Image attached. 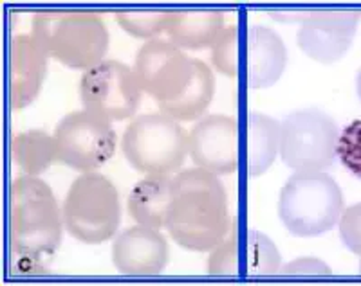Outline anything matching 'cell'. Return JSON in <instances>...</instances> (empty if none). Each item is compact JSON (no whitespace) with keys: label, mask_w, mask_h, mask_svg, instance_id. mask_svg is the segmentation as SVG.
<instances>
[{"label":"cell","mask_w":361,"mask_h":286,"mask_svg":"<svg viewBox=\"0 0 361 286\" xmlns=\"http://www.w3.org/2000/svg\"><path fill=\"white\" fill-rule=\"evenodd\" d=\"M188 153L197 168L215 175H231L240 162V126L224 114L201 117L188 135Z\"/></svg>","instance_id":"obj_11"},{"label":"cell","mask_w":361,"mask_h":286,"mask_svg":"<svg viewBox=\"0 0 361 286\" xmlns=\"http://www.w3.org/2000/svg\"><path fill=\"white\" fill-rule=\"evenodd\" d=\"M288 49L282 38L266 25H250L244 40V76L253 90L269 89L282 78Z\"/></svg>","instance_id":"obj_15"},{"label":"cell","mask_w":361,"mask_h":286,"mask_svg":"<svg viewBox=\"0 0 361 286\" xmlns=\"http://www.w3.org/2000/svg\"><path fill=\"white\" fill-rule=\"evenodd\" d=\"M140 83L134 70L118 60H105L85 70L80 79V101L107 121H125L135 114L141 101Z\"/></svg>","instance_id":"obj_9"},{"label":"cell","mask_w":361,"mask_h":286,"mask_svg":"<svg viewBox=\"0 0 361 286\" xmlns=\"http://www.w3.org/2000/svg\"><path fill=\"white\" fill-rule=\"evenodd\" d=\"M170 175H147L132 188L128 195V213L135 223L161 230L166 221L170 197H172Z\"/></svg>","instance_id":"obj_17"},{"label":"cell","mask_w":361,"mask_h":286,"mask_svg":"<svg viewBox=\"0 0 361 286\" xmlns=\"http://www.w3.org/2000/svg\"><path fill=\"white\" fill-rule=\"evenodd\" d=\"M62 214L74 240L87 245L109 242L121 221L118 189L102 173H82L63 198Z\"/></svg>","instance_id":"obj_5"},{"label":"cell","mask_w":361,"mask_h":286,"mask_svg":"<svg viewBox=\"0 0 361 286\" xmlns=\"http://www.w3.org/2000/svg\"><path fill=\"white\" fill-rule=\"evenodd\" d=\"M58 160L76 171L89 173L107 164L116 152L111 121L89 110L67 114L54 130Z\"/></svg>","instance_id":"obj_8"},{"label":"cell","mask_w":361,"mask_h":286,"mask_svg":"<svg viewBox=\"0 0 361 286\" xmlns=\"http://www.w3.org/2000/svg\"><path fill=\"white\" fill-rule=\"evenodd\" d=\"M360 18L356 11L305 13L296 34L298 47L318 63L340 62L353 45Z\"/></svg>","instance_id":"obj_12"},{"label":"cell","mask_w":361,"mask_h":286,"mask_svg":"<svg viewBox=\"0 0 361 286\" xmlns=\"http://www.w3.org/2000/svg\"><path fill=\"white\" fill-rule=\"evenodd\" d=\"M336 155L345 168L361 178V121H353L338 139Z\"/></svg>","instance_id":"obj_25"},{"label":"cell","mask_w":361,"mask_h":286,"mask_svg":"<svg viewBox=\"0 0 361 286\" xmlns=\"http://www.w3.org/2000/svg\"><path fill=\"white\" fill-rule=\"evenodd\" d=\"M208 274L219 278H235L243 274V233L233 221L228 236L209 250Z\"/></svg>","instance_id":"obj_23"},{"label":"cell","mask_w":361,"mask_h":286,"mask_svg":"<svg viewBox=\"0 0 361 286\" xmlns=\"http://www.w3.org/2000/svg\"><path fill=\"white\" fill-rule=\"evenodd\" d=\"M192 60L172 41L157 38L141 45L132 70L141 90L161 107L179 98L186 89L193 72Z\"/></svg>","instance_id":"obj_10"},{"label":"cell","mask_w":361,"mask_h":286,"mask_svg":"<svg viewBox=\"0 0 361 286\" xmlns=\"http://www.w3.org/2000/svg\"><path fill=\"white\" fill-rule=\"evenodd\" d=\"M62 209L38 176H18L9 191V242L17 256H47L62 245Z\"/></svg>","instance_id":"obj_2"},{"label":"cell","mask_w":361,"mask_h":286,"mask_svg":"<svg viewBox=\"0 0 361 286\" xmlns=\"http://www.w3.org/2000/svg\"><path fill=\"white\" fill-rule=\"evenodd\" d=\"M172 11H121L116 13V22L125 33L140 40H157L166 33Z\"/></svg>","instance_id":"obj_24"},{"label":"cell","mask_w":361,"mask_h":286,"mask_svg":"<svg viewBox=\"0 0 361 286\" xmlns=\"http://www.w3.org/2000/svg\"><path fill=\"white\" fill-rule=\"evenodd\" d=\"M209 58L212 65L221 74L228 78L237 79L244 69V47H243V33H240V24L233 22L228 24L221 31L217 40L209 47Z\"/></svg>","instance_id":"obj_22"},{"label":"cell","mask_w":361,"mask_h":286,"mask_svg":"<svg viewBox=\"0 0 361 286\" xmlns=\"http://www.w3.org/2000/svg\"><path fill=\"white\" fill-rule=\"evenodd\" d=\"M280 150V123L260 112L246 115V171L260 176L273 166Z\"/></svg>","instance_id":"obj_18"},{"label":"cell","mask_w":361,"mask_h":286,"mask_svg":"<svg viewBox=\"0 0 361 286\" xmlns=\"http://www.w3.org/2000/svg\"><path fill=\"white\" fill-rule=\"evenodd\" d=\"M282 268V256L275 242L257 229H250L243 240V274L273 275Z\"/></svg>","instance_id":"obj_21"},{"label":"cell","mask_w":361,"mask_h":286,"mask_svg":"<svg viewBox=\"0 0 361 286\" xmlns=\"http://www.w3.org/2000/svg\"><path fill=\"white\" fill-rule=\"evenodd\" d=\"M111 256L121 274L156 275L164 270L170 252L159 230L137 223L116 236Z\"/></svg>","instance_id":"obj_13"},{"label":"cell","mask_w":361,"mask_h":286,"mask_svg":"<svg viewBox=\"0 0 361 286\" xmlns=\"http://www.w3.org/2000/svg\"><path fill=\"white\" fill-rule=\"evenodd\" d=\"M283 275H331V268L318 258H298L280 268Z\"/></svg>","instance_id":"obj_27"},{"label":"cell","mask_w":361,"mask_h":286,"mask_svg":"<svg viewBox=\"0 0 361 286\" xmlns=\"http://www.w3.org/2000/svg\"><path fill=\"white\" fill-rule=\"evenodd\" d=\"M343 213V195L336 180L324 171H296L279 195V216L298 238L329 233Z\"/></svg>","instance_id":"obj_4"},{"label":"cell","mask_w":361,"mask_h":286,"mask_svg":"<svg viewBox=\"0 0 361 286\" xmlns=\"http://www.w3.org/2000/svg\"><path fill=\"white\" fill-rule=\"evenodd\" d=\"M224 27L221 11H172L164 34L179 49L199 51L212 47Z\"/></svg>","instance_id":"obj_16"},{"label":"cell","mask_w":361,"mask_h":286,"mask_svg":"<svg viewBox=\"0 0 361 286\" xmlns=\"http://www.w3.org/2000/svg\"><path fill=\"white\" fill-rule=\"evenodd\" d=\"M11 155L24 176H37L58 160L54 135L44 130L20 131L11 141Z\"/></svg>","instance_id":"obj_20"},{"label":"cell","mask_w":361,"mask_h":286,"mask_svg":"<svg viewBox=\"0 0 361 286\" xmlns=\"http://www.w3.org/2000/svg\"><path fill=\"white\" fill-rule=\"evenodd\" d=\"M356 92H357V98L361 101V69L357 70V78H356Z\"/></svg>","instance_id":"obj_28"},{"label":"cell","mask_w":361,"mask_h":286,"mask_svg":"<svg viewBox=\"0 0 361 286\" xmlns=\"http://www.w3.org/2000/svg\"><path fill=\"white\" fill-rule=\"evenodd\" d=\"M340 128L318 108L288 114L280 123V159L295 171H324L336 157Z\"/></svg>","instance_id":"obj_7"},{"label":"cell","mask_w":361,"mask_h":286,"mask_svg":"<svg viewBox=\"0 0 361 286\" xmlns=\"http://www.w3.org/2000/svg\"><path fill=\"white\" fill-rule=\"evenodd\" d=\"M125 159L145 175H170L188 153V135L179 121L163 112H148L125 128L121 139Z\"/></svg>","instance_id":"obj_6"},{"label":"cell","mask_w":361,"mask_h":286,"mask_svg":"<svg viewBox=\"0 0 361 286\" xmlns=\"http://www.w3.org/2000/svg\"><path fill=\"white\" fill-rule=\"evenodd\" d=\"M193 72L179 98L161 105L159 110L176 121H195L208 110L215 94V76L199 58H193Z\"/></svg>","instance_id":"obj_19"},{"label":"cell","mask_w":361,"mask_h":286,"mask_svg":"<svg viewBox=\"0 0 361 286\" xmlns=\"http://www.w3.org/2000/svg\"><path fill=\"white\" fill-rule=\"evenodd\" d=\"M31 29L49 58L69 69L89 70L105 62L109 31L96 13L42 11L33 17Z\"/></svg>","instance_id":"obj_3"},{"label":"cell","mask_w":361,"mask_h":286,"mask_svg":"<svg viewBox=\"0 0 361 286\" xmlns=\"http://www.w3.org/2000/svg\"><path fill=\"white\" fill-rule=\"evenodd\" d=\"M49 54L33 34H17L9 45V101L24 108L37 99L47 74Z\"/></svg>","instance_id":"obj_14"},{"label":"cell","mask_w":361,"mask_h":286,"mask_svg":"<svg viewBox=\"0 0 361 286\" xmlns=\"http://www.w3.org/2000/svg\"><path fill=\"white\" fill-rule=\"evenodd\" d=\"M164 229L177 245L193 252H209L228 236V195L215 173L195 166L173 176Z\"/></svg>","instance_id":"obj_1"},{"label":"cell","mask_w":361,"mask_h":286,"mask_svg":"<svg viewBox=\"0 0 361 286\" xmlns=\"http://www.w3.org/2000/svg\"><path fill=\"white\" fill-rule=\"evenodd\" d=\"M338 227L343 245L353 254L361 256V202L343 209Z\"/></svg>","instance_id":"obj_26"},{"label":"cell","mask_w":361,"mask_h":286,"mask_svg":"<svg viewBox=\"0 0 361 286\" xmlns=\"http://www.w3.org/2000/svg\"><path fill=\"white\" fill-rule=\"evenodd\" d=\"M360 272H361V256H360Z\"/></svg>","instance_id":"obj_29"}]
</instances>
